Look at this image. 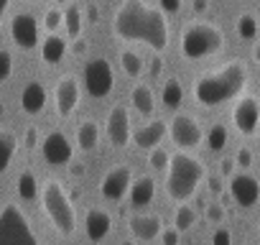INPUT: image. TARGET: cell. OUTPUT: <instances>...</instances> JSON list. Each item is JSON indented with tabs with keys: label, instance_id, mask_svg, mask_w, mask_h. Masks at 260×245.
<instances>
[{
	"label": "cell",
	"instance_id": "cell-2",
	"mask_svg": "<svg viewBox=\"0 0 260 245\" xmlns=\"http://www.w3.org/2000/svg\"><path fill=\"white\" fill-rule=\"evenodd\" d=\"M247 79H250L247 67L240 59H232L224 67L199 74L194 79V100L202 107H219L224 102L237 100L245 92Z\"/></svg>",
	"mask_w": 260,
	"mask_h": 245
},
{
	"label": "cell",
	"instance_id": "cell-36",
	"mask_svg": "<svg viewBox=\"0 0 260 245\" xmlns=\"http://www.w3.org/2000/svg\"><path fill=\"white\" fill-rule=\"evenodd\" d=\"M212 245H232V232L227 227H217L212 235Z\"/></svg>",
	"mask_w": 260,
	"mask_h": 245
},
{
	"label": "cell",
	"instance_id": "cell-13",
	"mask_svg": "<svg viewBox=\"0 0 260 245\" xmlns=\"http://www.w3.org/2000/svg\"><path fill=\"white\" fill-rule=\"evenodd\" d=\"M230 197L235 199L237 207L250 209V207H255L257 199H260V181H257L252 174L240 171V174H235V176L230 179Z\"/></svg>",
	"mask_w": 260,
	"mask_h": 245
},
{
	"label": "cell",
	"instance_id": "cell-26",
	"mask_svg": "<svg viewBox=\"0 0 260 245\" xmlns=\"http://www.w3.org/2000/svg\"><path fill=\"white\" fill-rule=\"evenodd\" d=\"M82 26H84V13L79 6H69L64 11V28H67V36L69 39H79L82 34Z\"/></svg>",
	"mask_w": 260,
	"mask_h": 245
},
{
	"label": "cell",
	"instance_id": "cell-15",
	"mask_svg": "<svg viewBox=\"0 0 260 245\" xmlns=\"http://www.w3.org/2000/svg\"><path fill=\"white\" fill-rule=\"evenodd\" d=\"M11 36L18 49L31 51L39 46V23L31 13H16L11 21Z\"/></svg>",
	"mask_w": 260,
	"mask_h": 245
},
{
	"label": "cell",
	"instance_id": "cell-10",
	"mask_svg": "<svg viewBox=\"0 0 260 245\" xmlns=\"http://www.w3.org/2000/svg\"><path fill=\"white\" fill-rule=\"evenodd\" d=\"M105 136H107V141H110L112 148H125L130 141H133V128H130V112H127V107L115 105L107 112Z\"/></svg>",
	"mask_w": 260,
	"mask_h": 245
},
{
	"label": "cell",
	"instance_id": "cell-32",
	"mask_svg": "<svg viewBox=\"0 0 260 245\" xmlns=\"http://www.w3.org/2000/svg\"><path fill=\"white\" fill-rule=\"evenodd\" d=\"M148 164H151L153 171H166L169 164H171V154H169L166 148H153V151L148 154Z\"/></svg>",
	"mask_w": 260,
	"mask_h": 245
},
{
	"label": "cell",
	"instance_id": "cell-42",
	"mask_svg": "<svg viewBox=\"0 0 260 245\" xmlns=\"http://www.w3.org/2000/svg\"><path fill=\"white\" fill-rule=\"evenodd\" d=\"M194 13H207V8H209V0H194Z\"/></svg>",
	"mask_w": 260,
	"mask_h": 245
},
{
	"label": "cell",
	"instance_id": "cell-41",
	"mask_svg": "<svg viewBox=\"0 0 260 245\" xmlns=\"http://www.w3.org/2000/svg\"><path fill=\"white\" fill-rule=\"evenodd\" d=\"M235 166H237V164H235L232 159H224V161H222V176L232 179V176H235Z\"/></svg>",
	"mask_w": 260,
	"mask_h": 245
},
{
	"label": "cell",
	"instance_id": "cell-48",
	"mask_svg": "<svg viewBox=\"0 0 260 245\" xmlns=\"http://www.w3.org/2000/svg\"><path fill=\"white\" fill-rule=\"evenodd\" d=\"M252 56H255V62L260 64V41L255 44V49H252Z\"/></svg>",
	"mask_w": 260,
	"mask_h": 245
},
{
	"label": "cell",
	"instance_id": "cell-17",
	"mask_svg": "<svg viewBox=\"0 0 260 245\" xmlns=\"http://www.w3.org/2000/svg\"><path fill=\"white\" fill-rule=\"evenodd\" d=\"M127 227L133 232V237L141 242H151V240L161 237V232H164V222L158 215H133Z\"/></svg>",
	"mask_w": 260,
	"mask_h": 245
},
{
	"label": "cell",
	"instance_id": "cell-33",
	"mask_svg": "<svg viewBox=\"0 0 260 245\" xmlns=\"http://www.w3.org/2000/svg\"><path fill=\"white\" fill-rule=\"evenodd\" d=\"M224 217H227V212H224V207H222V204H217V202L207 204V209H204V220H207L209 225H222V222H224Z\"/></svg>",
	"mask_w": 260,
	"mask_h": 245
},
{
	"label": "cell",
	"instance_id": "cell-49",
	"mask_svg": "<svg viewBox=\"0 0 260 245\" xmlns=\"http://www.w3.org/2000/svg\"><path fill=\"white\" fill-rule=\"evenodd\" d=\"M120 245H136V240H122Z\"/></svg>",
	"mask_w": 260,
	"mask_h": 245
},
{
	"label": "cell",
	"instance_id": "cell-5",
	"mask_svg": "<svg viewBox=\"0 0 260 245\" xmlns=\"http://www.w3.org/2000/svg\"><path fill=\"white\" fill-rule=\"evenodd\" d=\"M224 49V34L214 23H191L181 36V54L186 59H207Z\"/></svg>",
	"mask_w": 260,
	"mask_h": 245
},
{
	"label": "cell",
	"instance_id": "cell-45",
	"mask_svg": "<svg viewBox=\"0 0 260 245\" xmlns=\"http://www.w3.org/2000/svg\"><path fill=\"white\" fill-rule=\"evenodd\" d=\"M164 69V64H161V59H153V64H151V74L153 77H158V72Z\"/></svg>",
	"mask_w": 260,
	"mask_h": 245
},
{
	"label": "cell",
	"instance_id": "cell-50",
	"mask_svg": "<svg viewBox=\"0 0 260 245\" xmlns=\"http://www.w3.org/2000/svg\"><path fill=\"white\" fill-rule=\"evenodd\" d=\"M3 110H6V107H3V102H0V117H3Z\"/></svg>",
	"mask_w": 260,
	"mask_h": 245
},
{
	"label": "cell",
	"instance_id": "cell-24",
	"mask_svg": "<svg viewBox=\"0 0 260 245\" xmlns=\"http://www.w3.org/2000/svg\"><path fill=\"white\" fill-rule=\"evenodd\" d=\"M18 151V138L11 131H0V174H6Z\"/></svg>",
	"mask_w": 260,
	"mask_h": 245
},
{
	"label": "cell",
	"instance_id": "cell-30",
	"mask_svg": "<svg viewBox=\"0 0 260 245\" xmlns=\"http://www.w3.org/2000/svg\"><path fill=\"white\" fill-rule=\"evenodd\" d=\"M181 100H184V89H181V84H179L176 79H169V82L164 84V89H161V102H164L166 107L176 110V107L181 105Z\"/></svg>",
	"mask_w": 260,
	"mask_h": 245
},
{
	"label": "cell",
	"instance_id": "cell-46",
	"mask_svg": "<svg viewBox=\"0 0 260 245\" xmlns=\"http://www.w3.org/2000/svg\"><path fill=\"white\" fill-rule=\"evenodd\" d=\"M8 3H11V0H0V23H3V16L8 11Z\"/></svg>",
	"mask_w": 260,
	"mask_h": 245
},
{
	"label": "cell",
	"instance_id": "cell-1",
	"mask_svg": "<svg viewBox=\"0 0 260 245\" xmlns=\"http://www.w3.org/2000/svg\"><path fill=\"white\" fill-rule=\"evenodd\" d=\"M112 34L120 41L146 44L153 51L169 49V21L161 8H151L143 0H122L115 11Z\"/></svg>",
	"mask_w": 260,
	"mask_h": 245
},
{
	"label": "cell",
	"instance_id": "cell-29",
	"mask_svg": "<svg viewBox=\"0 0 260 245\" xmlns=\"http://www.w3.org/2000/svg\"><path fill=\"white\" fill-rule=\"evenodd\" d=\"M235 31H237V36H240L242 41H252V39H257V18L250 16V13L237 16V21H235Z\"/></svg>",
	"mask_w": 260,
	"mask_h": 245
},
{
	"label": "cell",
	"instance_id": "cell-23",
	"mask_svg": "<svg viewBox=\"0 0 260 245\" xmlns=\"http://www.w3.org/2000/svg\"><path fill=\"white\" fill-rule=\"evenodd\" d=\"M67 56V41L56 34H51L44 44H41V59L46 64H59L61 59Z\"/></svg>",
	"mask_w": 260,
	"mask_h": 245
},
{
	"label": "cell",
	"instance_id": "cell-7",
	"mask_svg": "<svg viewBox=\"0 0 260 245\" xmlns=\"http://www.w3.org/2000/svg\"><path fill=\"white\" fill-rule=\"evenodd\" d=\"M169 136H171V141H174L181 151H191V148L202 146V141H204L207 133L202 131V126H199L197 117L184 115V112H176V115L171 117V122H169Z\"/></svg>",
	"mask_w": 260,
	"mask_h": 245
},
{
	"label": "cell",
	"instance_id": "cell-6",
	"mask_svg": "<svg viewBox=\"0 0 260 245\" xmlns=\"http://www.w3.org/2000/svg\"><path fill=\"white\" fill-rule=\"evenodd\" d=\"M0 245H41L18 204L0 207Z\"/></svg>",
	"mask_w": 260,
	"mask_h": 245
},
{
	"label": "cell",
	"instance_id": "cell-22",
	"mask_svg": "<svg viewBox=\"0 0 260 245\" xmlns=\"http://www.w3.org/2000/svg\"><path fill=\"white\" fill-rule=\"evenodd\" d=\"M77 148L79 151H92L100 143V126L94 120H82L77 126Z\"/></svg>",
	"mask_w": 260,
	"mask_h": 245
},
{
	"label": "cell",
	"instance_id": "cell-3",
	"mask_svg": "<svg viewBox=\"0 0 260 245\" xmlns=\"http://www.w3.org/2000/svg\"><path fill=\"white\" fill-rule=\"evenodd\" d=\"M204 179H207L204 161L186 151H179L171 156V164L166 169V194L171 202L186 204L197 194V189Z\"/></svg>",
	"mask_w": 260,
	"mask_h": 245
},
{
	"label": "cell",
	"instance_id": "cell-38",
	"mask_svg": "<svg viewBox=\"0 0 260 245\" xmlns=\"http://www.w3.org/2000/svg\"><path fill=\"white\" fill-rule=\"evenodd\" d=\"M179 230L176 227H164L161 232V245H179Z\"/></svg>",
	"mask_w": 260,
	"mask_h": 245
},
{
	"label": "cell",
	"instance_id": "cell-31",
	"mask_svg": "<svg viewBox=\"0 0 260 245\" xmlns=\"http://www.w3.org/2000/svg\"><path fill=\"white\" fill-rule=\"evenodd\" d=\"M204 143H207L209 151H222L227 146V128L219 126V122H217V126H212L207 131V136H204Z\"/></svg>",
	"mask_w": 260,
	"mask_h": 245
},
{
	"label": "cell",
	"instance_id": "cell-20",
	"mask_svg": "<svg viewBox=\"0 0 260 245\" xmlns=\"http://www.w3.org/2000/svg\"><path fill=\"white\" fill-rule=\"evenodd\" d=\"M130 204L133 207H148L151 202H153V197H156V179L153 176H138L136 181H133V187H130Z\"/></svg>",
	"mask_w": 260,
	"mask_h": 245
},
{
	"label": "cell",
	"instance_id": "cell-21",
	"mask_svg": "<svg viewBox=\"0 0 260 245\" xmlns=\"http://www.w3.org/2000/svg\"><path fill=\"white\" fill-rule=\"evenodd\" d=\"M130 102H133V110H136L138 115H143V117H151L153 110H156L153 89H151L146 82H141V84L133 87V92H130Z\"/></svg>",
	"mask_w": 260,
	"mask_h": 245
},
{
	"label": "cell",
	"instance_id": "cell-8",
	"mask_svg": "<svg viewBox=\"0 0 260 245\" xmlns=\"http://www.w3.org/2000/svg\"><path fill=\"white\" fill-rule=\"evenodd\" d=\"M84 87L94 100H102L115 87V72L107 59H92L84 67Z\"/></svg>",
	"mask_w": 260,
	"mask_h": 245
},
{
	"label": "cell",
	"instance_id": "cell-52",
	"mask_svg": "<svg viewBox=\"0 0 260 245\" xmlns=\"http://www.w3.org/2000/svg\"><path fill=\"white\" fill-rule=\"evenodd\" d=\"M257 16H260V11H257Z\"/></svg>",
	"mask_w": 260,
	"mask_h": 245
},
{
	"label": "cell",
	"instance_id": "cell-28",
	"mask_svg": "<svg viewBox=\"0 0 260 245\" xmlns=\"http://www.w3.org/2000/svg\"><path fill=\"white\" fill-rule=\"evenodd\" d=\"M18 197H21V199H26V202H31V199L41 197V187H39V181H36L34 171H23V174L18 176Z\"/></svg>",
	"mask_w": 260,
	"mask_h": 245
},
{
	"label": "cell",
	"instance_id": "cell-11",
	"mask_svg": "<svg viewBox=\"0 0 260 245\" xmlns=\"http://www.w3.org/2000/svg\"><path fill=\"white\" fill-rule=\"evenodd\" d=\"M232 126L240 136H255L260 128V100L242 97L232 107Z\"/></svg>",
	"mask_w": 260,
	"mask_h": 245
},
{
	"label": "cell",
	"instance_id": "cell-35",
	"mask_svg": "<svg viewBox=\"0 0 260 245\" xmlns=\"http://www.w3.org/2000/svg\"><path fill=\"white\" fill-rule=\"evenodd\" d=\"M44 26H46V31H56L59 26H64V13L61 11H56V8H51V11H46V16H44Z\"/></svg>",
	"mask_w": 260,
	"mask_h": 245
},
{
	"label": "cell",
	"instance_id": "cell-39",
	"mask_svg": "<svg viewBox=\"0 0 260 245\" xmlns=\"http://www.w3.org/2000/svg\"><path fill=\"white\" fill-rule=\"evenodd\" d=\"M161 11L164 13H179L181 11V0H161Z\"/></svg>",
	"mask_w": 260,
	"mask_h": 245
},
{
	"label": "cell",
	"instance_id": "cell-43",
	"mask_svg": "<svg viewBox=\"0 0 260 245\" xmlns=\"http://www.w3.org/2000/svg\"><path fill=\"white\" fill-rule=\"evenodd\" d=\"M87 21H89V23H97V21H100V11H97V6H89V8H87Z\"/></svg>",
	"mask_w": 260,
	"mask_h": 245
},
{
	"label": "cell",
	"instance_id": "cell-16",
	"mask_svg": "<svg viewBox=\"0 0 260 245\" xmlns=\"http://www.w3.org/2000/svg\"><path fill=\"white\" fill-rule=\"evenodd\" d=\"M166 133H169V126L164 120H148L146 126L133 131V143L138 146V151H153V148H161Z\"/></svg>",
	"mask_w": 260,
	"mask_h": 245
},
{
	"label": "cell",
	"instance_id": "cell-4",
	"mask_svg": "<svg viewBox=\"0 0 260 245\" xmlns=\"http://www.w3.org/2000/svg\"><path fill=\"white\" fill-rule=\"evenodd\" d=\"M41 207L49 217V222L54 225V230L61 235V237H72L74 230H77V212H74V204L64 189L61 181L56 179H46L41 184Z\"/></svg>",
	"mask_w": 260,
	"mask_h": 245
},
{
	"label": "cell",
	"instance_id": "cell-34",
	"mask_svg": "<svg viewBox=\"0 0 260 245\" xmlns=\"http://www.w3.org/2000/svg\"><path fill=\"white\" fill-rule=\"evenodd\" d=\"M11 74H13V56H11V51L0 49V82L11 79Z\"/></svg>",
	"mask_w": 260,
	"mask_h": 245
},
{
	"label": "cell",
	"instance_id": "cell-19",
	"mask_svg": "<svg viewBox=\"0 0 260 245\" xmlns=\"http://www.w3.org/2000/svg\"><path fill=\"white\" fill-rule=\"evenodd\" d=\"M21 107L26 115H39L46 107V89L41 82H28L21 92Z\"/></svg>",
	"mask_w": 260,
	"mask_h": 245
},
{
	"label": "cell",
	"instance_id": "cell-18",
	"mask_svg": "<svg viewBox=\"0 0 260 245\" xmlns=\"http://www.w3.org/2000/svg\"><path fill=\"white\" fill-rule=\"evenodd\" d=\"M110 230H112V217H110L107 209L94 207V209L87 212V217H84V232H87V237L92 242H102L110 235Z\"/></svg>",
	"mask_w": 260,
	"mask_h": 245
},
{
	"label": "cell",
	"instance_id": "cell-12",
	"mask_svg": "<svg viewBox=\"0 0 260 245\" xmlns=\"http://www.w3.org/2000/svg\"><path fill=\"white\" fill-rule=\"evenodd\" d=\"M41 156L46 164L51 166H67L74 159V146L69 143V138L61 131H51L44 141H41Z\"/></svg>",
	"mask_w": 260,
	"mask_h": 245
},
{
	"label": "cell",
	"instance_id": "cell-44",
	"mask_svg": "<svg viewBox=\"0 0 260 245\" xmlns=\"http://www.w3.org/2000/svg\"><path fill=\"white\" fill-rule=\"evenodd\" d=\"M209 189H212L214 194L222 192V179H219V176H212V179H209Z\"/></svg>",
	"mask_w": 260,
	"mask_h": 245
},
{
	"label": "cell",
	"instance_id": "cell-51",
	"mask_svg": "<svg viewBox=\"0 0 260 245\" xmlns=\"http://www.w3.org/2000/svg\"><path fill=\"white\" fill-rule=\"evenodd\" d=\"M56 3H67V0H56Z\"/></svg>",
	"mask_w": 260,
	"mask_h": 245
},
{
	"label": "cell",
	"instance_id": "cell-37",
	"mask_svg": "<svg viewBox=\"0 0 260 245\" xmlns=\"http://www.w3.org/2000/svg\"><path fill=\"white\" fill-rule=\"evenodd\" d=\"M235 164H237L240 169H250V166H252V151H250V148H240V151L235 154Z\"/></svg>",
	"mask_w": 260,
	"mask_h": 245
},
{
	"label": "cell",
	"instance_id": "cell-27",
	"mask_svg": "<svg viewBox=\"0 0 260 245\" xmlns=\"http://www.w3.org/2000/svg\"><path fill=\"white\" fill-rule=\"evenodd\" d=\"M197 220H199V212H197L191 204H179L176 212H174V227H176L179 232L191 230V227L197 225Z\"/></svg>",
	"mask_w": 260,
	"mask_h": 245
},
{
	"label": "cell",
	"instance_id": "cell-14",
	"mask_svg": "<svg viewBox=\"0 0 260 245\" xmlns=\"http://www.w3.org/2000/svg\"><path fill=\"white\" fill-rule=\"evenodd\" d=\"M79 82L74 74H64L59 82H56V89H54V107H56V115L59 117H69L77 105H79Z\"/></svg>",
	"mask_w": 260,
	"mask_h": 245
},
{
	"label": "cell",
	"instance_id": "cell-40",
	"mask_svg": "<svg viewBox=\"0 0 260 245\" xmlns=\"http://www.w3.org/2000/svg\"><path fill=\"white\" fill-rule=\"evenodd\" d=\"M23 143H26V148H36V146H39V131H36V128H28Z\"/></svg>",
	"mask_w": 260,
	"mask_h": 245
},
{
	"label": "cell",
	"instance_id": "cell-25",
	"mask_svg": "<svg viewBox=\"0 0 260 245\" xmlns=\"http://www.w3.org/2000/svg\"><path fill=\"white\" fill-rule=\"evenodd\" d=\"M120 67H122V72H125L130 79H138V77L143 74V69H146L143 59H141L136 51H130V49L120 51Z\"/></svg>",
	"mask_w": 260,
	"mask_h": 245
},
{
	"label": "cell",
	"instance_id": "cell-9",
	"mask_svg": "<svg viewBox=\"0 0 260 245\" xmlns=\"http://www.w3.org/2000/svg\"><path fill=\"white\" fill-rule=\"evenodd\" d=\"M133 169H130L127 164H117L112 166L105 176H102V184H100V192L105 199L110 202H120L130 194V187H133Z\"/></svg>",
	"mask_w": 260,
	"mask_h": 245
},
{
	"label": "cell",
	"instance_id": "cell-47",
	"mask_svg": "<svg viewBox=\"0 0 260 245\" xmlns=\"http://www.w3.org/2000/svg\"><path fill=\"white\" fill-rule=\"evenodd\" d=\"M84 51H87V44L84 41H77L74 44V54H84Z\"/></svg>",
	"mask_w": 260,
	"mask_h": 245
}]
</instances>
